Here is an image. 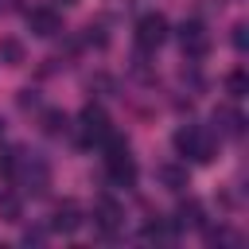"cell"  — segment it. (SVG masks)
I'll return each mask as SVG.
<instances>
[{
    "instance_id": "cell-20",
    "label": "cell",
    "mask_w": 249,
    "mask_h": 249,
    "mask_svg": "<svg viewBox=\"0 0 249 249\" xmlns=\"http://www.w3.org/2000/svg\"><path fill=\"white\" fill-rule=\"evenodd\" d=\"M23 241H27V245H39V241H43V230H27Z\"/></svg>"
},
{
    "instance_id": "cell-2",
    "label": "cell",
    "mask_w": 249,
    "mask_h": 249,
    "mask_svg": "<svg viewBox=\"0 0 249 249\" xmlns=\"http://www.w3.org/2000/svg\"><path fill=\"white\" fill-rule=\"evenodd\" d=\"M175 148H179L183 156H191L195 163H210L218 140H214V132H206L202 124H183V128L175 132Z\"/></svg>"
},
{
    "instance_id": "cell-18",
    "label": "cell",
    "mask_w": 249,
    "mask_h": 249,
    "mask_svg": "<svg viewBox=\"0 0 249 249\" xmlns=\"http://www.w3.org/2000/svg\"><path fill=\"white\" fill-rule=\"evenodd\" d=\"M12 171H16V152H0V175L12 179Z\"/></svg>"
},
{
    "instance_id": "cell-15",
    "label": "cell",
    "mask_w": 249,
    "mask_h": 249,
    "mask_svg": "<svg viewBox=\"0 0 249 249\" xmlns=\"http://www.w3.org/2000/svg\"><path fill=\"white\" fill-rule=\"evenodd\" d=\"M19 214H23L19 195H16V191H4V195H0V218H4V222H19Z\"/></svg>"
},
{
    "instance_id": "cell-5",
    "label": "cell",
    "mask_w": 249,
    "mask_h": 249,
    "mask_svg": "<svg viewBox=\"0 0 249 249\" xmlns=\"http://www.w3.org/2000/svg\"><path fill=\"white\" fill-rule=\"evenodd\" d=\"M27 31L39 35V39H51V35L62 31V16H58L54 8H31V12H27Z\"/></svg>"
},
{
    "instance_id": "cell-4",
    "label": "cell",
    "mask_w": 249,
    "mask_h": 249,
    "mask_svg": "<svg viewBox=\"0 0 249 249\" xmlns=\"http://www.w3.org/2000/svg\"><path fill=\"white\" fill-rule=\"evenodd\" d=\"M163 39H167V19H163L160 12L140 16V23H136V43H140V51H156V47H163Z\"/></svg>"
},
{
    "instance_id": "cell-6",
    "label": "cell",
    "mask_w": 249,
    "mask_h": 249,
    "mask_svg": "<svg viewBox=\"0 0 249 249\" xmlns=\"http://www.w3.org/2000/svg\"><path fill=\"white\" fill-rule=\"evenodd\" d=\"M105 171H109V183H117V187H132L136 183V163H132L128 152L105 156Z\"/></svg>"
},
{
    "instance_id": "cell-17",
    "label": "cell",
    "mask_w": 249,
    "mask_h": 249,
    "mask_svg": "<svg viewBox=\"0 0 249 249\" xmlns=\"http://www.w3.org/2000/svg\"><path fill=\"white\" fill-rule=\"evenodd\" d=\"M226 89H230V97H245L249 93V74L237 66V70H230L226 74Z\"/></svg>"
},
{
    "instance_id": "cell-10",
    "label": "cell",
    "mask_w": 249,
    "mask_h": 249,
    "mask_svg": "<svg viewBox=\"0 0 249 249\" xmlns=\"http://www.w3.org/2000/svg\"><path fill=\"white\" fill-rule=\"evenodd\" d=\"M156 179H160L167 191H187V183H191L187 163H160V167H156Z\"/></svg>"
},
{
    "instance_id": "cell-13",
    "label": "cell",
    "mask_w": 249,
    "mask_h": 249,
    "mask_svg": "<svg viewBox=\"0 0 249 249\" xmlns=\"http://www.w3.org/2000/svg\"><path fill=\"white\" fill-rule=\"evenodd\" d=\"M23 43L19 39H0V62H8V66H23Z\"/></svg>"
},
{
    "instance_id": "cell-1",
    "label": "cell",
    "mask_w": 249,
    "mask_h": 249,
    "mask_svg": "<svg viewBox=\"0 0 249 249\" xmlns=\"http://www.w3.org/2000/svg\"><path fill=\"white\" fill-rule=\"evenodd\" d=\"M12 183H19L27 195H47L51 187V163L39 156V152H16V171H12Z\"/></svg>"
},
{
    "instance_id": "cell-8",
    "label": "cell",
    "mask_w": 249,
    "mask_h": 249,
    "mask_svg": "<svg viewBox=\"0 0 249 249\" xmlns=\"http://www.w3.org/2000/svg\"><path fill=\"white\" fill-rule=\"evenodd\" d=\"M93 222L101 226V233H105V237H113V233L121 230V222H124V210H121L113 198H101V202L93 206Z\"/></svg>"
},
{
    "instance_id": "cell-9",
    "label": "cell",
    "mask_w": 249,
    "mask_h": 249,
    "mask_svg": "<svg viewBox=\"0 0 249 249\" xmlns=\"http://www.w3.org/2000/svg\"><path fill=\"white\" fill-rule=\"evenodd\" d=\"M82 132H86L89 144H101V136L109 132V117H105L97 105H86V109H82Z\"/></svg>"
},
{
    "instance_id": "cell-23",
    "label": "cell",
    "mask_w": 249,
    "mask_h": 249,
    "mask_svg": "<svg viewBox=\"0 0 249 249\" xmlns=\"http://www.w3.org/2000/svg\"><path fill=\"white\" fill-rule=\"evenodd\" d=\"M66 4H70V0H66Z\"/></svg>"
},
{
    "instance_id": "cell-21",
    "label": "cell",
    "mask_w": 249,
    "mask_h": 249,
    "mask_svg": "<svg viewBox=\"0 0 249 249\" xmlns=\"http://www.w3.org/2000/svg\"><path fill=\"white\" fill-rule=\"evenodd\" d=\"M8 8H12V0H0V12H8Z\"/></svg>"
},
{
    "instance_id": "cell-16",
    "label": "cell",
    "mask_w": 249,
    "mask_h": 249,
    "mask_svg": "<svg viewBox=\"0 0 249 249\" xmlns=\"http://www.w3.org/2000/svg\"><path fill=\"white\" fill-rule=\"evenodd\" d=\"M148 245H163V241H171L175 237V226H163V222H152V226H144V233H140Z\"/></svg>"
},
{
    "instance_id": "cell-7",
    "label": "cell",
    "mask_w": 249,
    "mask_h": 249,
    "mask_svg": "<svg viewBox=\"0 0 249 249\" xmlns=\"http://www.w3.org/2000/svg\"><path fill=\"white\" fill-rule=\"evenodd\" d=\"M82 222L86 218H82V206L74 198H62L51 214V230H58V233H74V230H82Z\"/></svg>"
},
{
    "instance_id": "cell-14",
    "label": "cell",
    "mask_w": 249,
    "mask_h": 249,
    "mask_svg": "<svg viewBox=\"0 0 249 249\" xmlns=\"http://www.w3.org/2000/svg\"><path fill=\"white\" fill-rule=\"evenodd\" d=\"M66 128H70V121H66L62 109H47V113H43V132H47V136H62Z\"/></svg>"
},
{
    "instance_id": "cell-11",
    "label": "cell",
    "mask_w": 249,
    "mask_h": 249,
    "mask_svg": "<svg viewBox=\"0 0 249 249\" xmlns=\"http://www.w3.org/2000/svg\"><path fill=\"white\" fill-rule=\"evenodd\" d=\"M198 226H202V202H198V198L179 202V210H175V230H198Z\"/></svg>"
},
{
    "instance_id": "cell-12",
    "label": "cell",
    "mask_w": 249,
    "mask_h": 249,
    "mask_svg": "<svg viewBox=\"0 0 249 249\" xmlns=\"http://www.w3.org/2000/svg\"><path fill=\"white\" fill-rule=\"evenodd\" d=\"M214 124H218L222 132H230V136H241V132H245V117H241L237 109H218V113H214Z\"/></svg>"
},
{
    "instance_id": "cell-19",
    "label": "cell",
    "mask_w": 249,
    "mask_h": 249,
    "mask_svg": "<svg viewBox=\"0 0 249 249\" xmlns=\"http://www.w3.org/2000/svg\"><path fill=\"white\" fill-rule=\"evenodd\" d=\"M245 31H249L245 23H237V27H233V47H237L241 54H245V47H249V35H245Z\"/></svg>"
},
{
    "instance_id": "cell-3",
    "label": "cell",
    "mask_w": 249,
    "mask_h": 249,
    "mask_svg": "<svg viewBox=\"0 0 249 249\" xmlns=\"http://www.w3.org/2000/svg\"><path fill=\"white\" fill-rule=\"evenodd\" d=\"M179 47H183L187 58H206V54H210V31H206L198 19H187V23L179 27Z\"/></svg>"
},
{
    "instance_id": "cell-22",
    "label": "cell",
    "mask_w": 249,
    "mask_h": 249,
    "mask_svg": "<svg viewBox=\"0 0 249 249\" xmlns=\"http://www.w3.org/2000/svg\"><path fill=\"white\" fill-rule=\"evenodd\" d=\"M0 132H4V124H0Z\"/></svg>"
}]
</instances>
